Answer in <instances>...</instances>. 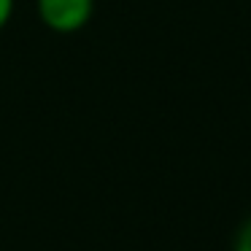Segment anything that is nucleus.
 I'll return each instance as SVG.
<instances>
[{
  "label": "nucleus",
  "mask_w": 251,
  "mask_h": 251,
  "mask_svg": "<svg viewBox=\"0 0 251 251\" xmlns=\"http://www.w3.org/2000/svg\"><path fill=\"white\" fill-rule=\"evenodd\" d=\"M35 11L46 30L73 35L92 22L95 0H35Z\"/></svg>",
  "instance_id": "nucleus-1"
},
{
  "label": "nucleus",
  "mask_w": 251,
  "mask_h": 251,
  "mask_svg": "<svg viewBox=\"0 0 251 251\" xmlns=\"http://www.w3.org/2000/svg\"><path fill=\"white\" fill-rule=\"evenodd\" d=\"M232 251H251V216L240 224L238 235H235V246Z\"/></svg>",
  "instance_id": "nucleus-2"
},
{
  "label": "nucleus",
  "mask_w": 251,
  "mask_h": 251,
  "mask_svg": "<svg viewBox=\"0 0 251 251\" xmlns=\"http://www.w3.org/2000/svg\"><path fill=\"white\" fill-rule=\"evenodd\" d=\"M14 3H17V0H0V33H3V30H6V25L11 22Z\"/></svg>",
  "instance_id": "nucleus-3"
}]
</instances>
